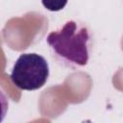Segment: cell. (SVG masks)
Masks as SVG:
<instances>
[{
  "instance_id": "6da1fadb",
  "label": "cell",
  "mask_w": 123,
  "mask_h": 123,
  "mask_svg": "<svg viewBox=\"0 0 123 123\" xmlns=\"http://www.w3.org/2000/svg\"><path fill=\"white\" fill-rule=\"evenodd\" d=\"M46 42L56 58L62 63L70 67L87 64L90 34L85 25L69 20L60 30L49 33Z\"/></svg>"
},
{
  "instance_id": "7a4b0ae2",
  "label": "cell",
  "mask_w": 123,
  "mask_h": 123,
  "mask_svg": "<svg viewBox=\"0 0 123 123\" xmlns=\"http://www.w3.org/2000/svg\"><path fill=\"white\" fill-rule=\"evenodd\" d=\"M48 77V62L44 57L37 53L21 54L11 73L12 83L22 90H36L42 87Z\"/></svg>"
},
{
  "instance_id": "3957f363",
  "label": "cell",
  "mask_w": 123,
  "mask_h": 123,
  "mask_svg": "<svg viewBox=\"0 0 123 123\" xmlns=\"http://www.w3.org/2000/svg\"><path fill=\"white\" fill-rule=\"evenodd\" d=\"M67 2L68 0H41L43 7L50 12H59L62 10Z\"/></svg>"
}]
</instances>
